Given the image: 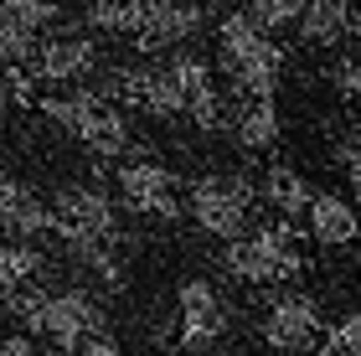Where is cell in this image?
<instances>
[{
  "instance_id": "22",
  "label": "cell",
  "mask_w": 361,
  "mask_h": 356,
  "mask_svg": "<svg viewBox=\"0 0 361 356\" xmlns=\"http://www.w3.org/2000/svg\"><path fill=\"white\" fill-rule=\"evenodd\" d=\"M37 31H26L21 21H11L6 11H0V68H26L31 57H37Z\"/></svg>"
},
{
  "instance_id": "17",
  "label": "cell",
  "mask_w": 361,
  "mask_h": 356,
  "mask_svg": "<svg viewBox=\"0 0 361 356\" xmlns=\"http://www.w3.org/2000/svg\"><path fill=\"white\" fill-rule=\"evenodd\" d=\"M42 248L37 243H0V289L6 295H21V289L37 284V274H42Z\"/></svg>"
},
{
  "instance_id": "29",
  "label": "cell",
  "mask_w": 361,
  "mask_h": 356,
  "mask_svg": "<svg viewBox=\"0 0 361 356\" xmlns=\"http://www.w3.org/2000/svg\"><path fill=\"white\" fill-rule=\"evenodd\" d=\"M351 42H356V52H361V11H351Z\"/></svg>"
},
{
  "instance_id": "10",
  "label": "cell",
  "mask_w": 361,
  "mask_h": 356,
  "mask_svg": "<svg viewBox=\"0 0 361 356\" xmlns=\"http://www.w3.org/2000/svg\"><path fill=\"white\" fill-rule=\"evenodd\" d=\"M202 26H207V6H191V0H145V26H140L135 47L140 52L186 47Z\"/></svg>"
},
{
  "instance_id": "25",
  "label": "cell",
  "mask_w": 361,
  "mask_h": 356,
  "mask_svg": "<svg viewBox=\"0 0 361 356\" xmlns=\"http://www.w3.org/2000/svg\"><path fill=\"white\" fill-rule=\"evenodd\" d=\"M21 197H26V186L16 181V176L6 171V160H0V228H6V217L21 207Z\"/></svg>"
},
{
  "instance_id": "4",
  "label": "cell",
  "mask_w": 361,
  "mask_h": 356,
  "mask_svg": "<svg viewBox=\"0 0 361 356\" xmlns=\"http://www.w3.org/2000/svg\"><path fill=\"white\" fill-rule=\"evenodd\" d=\"M186 212L196 217L202 233L222 238V243H238L248 233V217H253V186L243 176H196Z\"/></svg>"
},
{
  "instance_id": "26",
  "label": "cell",
  "mask_w": 361,
  "mask_h": 356,
  "mask_svg": "<svg viewBox=\"0 0 361 356\" xmlns=\"http://www.w3.org/2000/svg\"><path fill=\"white\" fill-rule=\"evenodd\" d=\"M336 88L346 93L351 104H361V57H346V62L336 68Z\"/></svg>"
},
{
  "instance_id": "24",
  "label": "cell",
  "mask_w": 361,
  "mask_h": 356,
  "mask_svg": "<svg viewBox=\"0 0 361 356\" xmlns=\"http://www.w3.org/2000/svg\"><path fill=\"white\" fill-rule=\"evenodd\" d=\"M0 11H6L11 21H21L26 31H37V37H42L47 26H57V21H62V6H52V0H6Z\"/></svg>"
},
{
  "instance_id": "1",
  "label": "cell",
  "mask_w": 361,
  "mask_h": 356,
  "mask_svg": "<svg viewBox=\"0 0 361 356\" xmlns=\"http://www.w3.org/2000/svg\"><path fill=\"white\" fill-rule=\"evenodd\" d=\"M217 62L243 99H274L284 78V47L264 37L248 21V11H227L217 21Z\"/></svg>"
},
{
  "instance_id": "8",
  "label": "cell",
  "mask_w": 361,
  "mask_h": 356,
  "mask_svg": "<svg viewBox=\"0 0 361 356\" xmlns=\"http://www.w3.org/2000/svg\"><path fill=\"white\" fill-rule=\"evenodd\" d=\"M52 217L62 222V228H78V233H93V238H109V243L119 238V207H114V197L104 186H93V181L57 186Z\"/></svg>"
},
{
  "instance_id": "28",
  "label": "cell",
  "mask_w": 361,
  "mask_h": 356,
  "mask_svg": "<svg viewBox=\"0 0 361 356\" xmlns=\"http://www.w3.org/2000/svg\"><path fill=\"white\" fill-rule=\"evenodd\" d=\"M78 356H124V351H119V341H114L109 331H98V336H88V341L78 346Z\"/></svg>"
},
{
  "instance_id": "30",
  "label": "cell",
  "mask_w": 361,
  "mask_h": 356,
  "mask_svg": "<svg viewBox=\"0 0 361 356\" xmlns=\"http://www.w3.org/2000/svg\"><path fill=\"white\" fill-rule=\"evenodd\" d=\"M11 109V88H6V78H0V114Z\"/></svg>"
},
{
  "instance_id": "18",
  "label": "cell",
  "mask_w": 361,
  "mask_h": 356,
  "mask_svg": "<svg viewBox=\"0 0 361 356\" xmlns=\"http://www.w3.org/2000/svg\"><path fill=\"white\" fill-rule=\"evenodd\" d=\"M52 222H57V217H52V207L26 191L21 207H16V212L6 217V243H37V238L52 233Z\"/></svg>"
},
{
  "instance_id": "2",
  "label": "cell",
  "mask_w": 361,
  "mask_h": 356,
  "mask_svg": "<svg viewBox=\"0 0 361 356\" xmlns=\"http://www.w3.org/2000/svg\"><path fill=\"white\" fill-rule=\"evenodd\" d=\"M37 109L52 124H62L73 140H83L98 160H119L129 150V119L104 99V88H78V93H57V99H37Z\"/></svg>"
},
{
  "instance_id": "11",
  "label": "cell",
  "mask_w": 361,
  "mask_h": 356,
  "mask_svg": "<svg viewBox=\"0 0 361 356\" xmlns=\"http://www.w3.org/2000/svg\"><path fill=\"white\" fill-rule=\"evenodd\" d=\"M98 68V42L93 37H47L31 57V78L37 83H83Z\"/></svg>"
},
{
  "instance_id": "15",
  "label": "cell",
  "mask_w": 361,
  "mask_h": 356,
  "mask_svg": "<svg viewBox=\"0 0 361 356\" xmlns=\"http://www.w3.org/2000/svg\"><path fill=\"white\" fill-rule=\"evenodd\" d=\"M264 197H269V207L279 212V222H289V217H305V212H310L315 191H310V181H305L300 171L274 166V171L264 176Z\"/></svg>"
},
{
  "instance_id": "6",
  "label": "cell",
  "mask_w": 361,
  "mask_h": 356,
  "mask_svg": "<svg viewBox=\"0 0 361 356\" xmlns=\"http://www.w3.org/2000/svg\"><path fill=\"white\" fill-rule=\"evenodd\" d=\"M320 331H325V320H320L315 295H284V300H274L269 315H264V341H269L274 356L315 351L320 346Z\"/></svg>"
},
{
  "instance_id": "12",
  "label": "cell",
  "mask_w": 361,
  "mask_h": 356,
  "mask_svg": "<svg viewBox=\"0 0 361 356\" xmlns=\"http://www.w3.org/2000/svg\"><path fill=\"white\" fill-rule=\"evenodd\" d=\"M310 238L325 243V248H346V243H356L361 233V217L356 207L346 197H336V191H315V202H310Z\"/></svg>"
},
{
  "instance_id": "31",
  "label": "cell",
  "mask_w": 361,
  "mask_h": 356,
  "mask_svg": "<svg viewBox=\"0 0 361 356\" xmlns=\"http://www.w3.org/2000/svg\"><path fill=\"white\" fill-rule=\"evenodd\" d=\"M11 305H16V295H6V289H0V315H11Z\"/></svg>"
},
{
  "instance_id": "5",
  "label": "cell",
  "mask_w": 361,
  "mask_h": 356,
  "mask_svg": "<svg viewBox=\"0 0 361 356\" xmlns=\"http://www.w3.org/2000/svg\"><path fill=\"white\" fill-rule=\"evenodd\" d=\"M104 331V305L93 300V289H52L47 295V320H42V341H52L62 356L78 351L88 336Z\"/></svg>"
},
{
  "instance_id": "19",
  "label": "cell",
  "mask_w": 361,
  "mask_h": 356,
  "mask_svg": "<svg viewBox=\"0 0 361 356\" xmlns=\"http://www.w3.org/2000/svg\"><path fill=\"white\" fill-rule=\"evenodd\" d=\"M140 109L155 119H180L186 114V99H180V88L171 83L166 68H150V78H145V93H140Z\"/></svg>"
},
{
  "instance_id": "9",
  "label": "cell",
  "mask_w": 361,
  "mask_h": 356,
  "mask_svg": "<svg viewBox=\"0 0 361 356\" xmlns=\"http://www.w3.org/2000/svg\"><path fill=\"white\" fill-rule=\"evenodd\" d=\"M180 346L186 351H212L227 336V305L207 279H186L180 284Z\"/></svg>"
},
{
  "instance_id": "21",
  "label": "cell",
  "mask_w": 361,
  "mask_h": 356,
  "mask_svg": "<svg viewBox=\"0 0 361 356\" xmlns=\"http://www.w3.org/2000/svg\"><path fill=\"white\" fill-rule=\"evenodd\" d=\"M248 11V21L264 31V37H274V31H289V26H300V16H305V0H253V6H243Z\"/></svg>"
},
{
  "instance_id": "13",
  "label": "cell",
  "mask_w": 361,
  "mask_h": 356,
  "mask_svg": "<svg viewBox=\"0 0 361 356\" xmlns=\"http://www.w3.org/2000/svg\"><path fill=\"white\" fill-rule=\"evenodd\" d=\"M351 11L346 0H305V16H300V42L310 47H336L351 37Z\"/></svg>"
},
{
  "instance_id": "14",
  "label": "cell",
  "mask_w": 361,
  "mask_h": 356,
  "mask_svg": "<svg viewBox=\"0 0 361 356\" xmlns=\"http://www.w3.org/2000/svg\"><path fill=\"white\" fill-rule=\"evenodd\" d=\"M233 124V135L243 150H269V145L279 140V129H284V119H279V104L274 99H243L238 114L227 119Z\"/></svg>"
},
{
  "instance_id": "7",
  "label": "cell",
  "mask_w": 361,
  "mask_h": 356,
  "mask_svg": "<svg viewBox=\"0 0 361 356\" xmlns=\"http://www.w3.org/2000/svg\"><path fill=\"white\" fill-rule=\"evenodd\" d=\"M119 202L140 217L155 222H176L180 217V197H176V176L160 160H129L119 166Z\"/></svg>"
},
{
  "instance_id": "3",
  "label": "cell",
  "mask_w": 361,
  "mask_h": 356,
  "mask_svg": "<svg viewBox=\"0 0 361 356\" xmlns=\"http://www.w3.org/2000/svg\"><path fill=\"white\" fill-rule=\"evenodd\" d=\"M222 269L243 284H274L294 279L305 269V258L294 253V222H264V228L243 233L238 243L222 248Z\"/></svg>"
},
{
  "instance_id": "23",
  "label": "cell",
  "mask_w": 361,
  "mask_h": 356,
  "mask_svg": "<svg viewBox=\"0 0 361 356\" xmlns=\"http://www.w3.org/2000/svg\"><path fill=\"white\" fill-rule=\"evenodd\" d=\"M315 356H361V310L336 320V326L325 331V341L315 346Z\"/></svg>"
},
{
  "instance_id": "16",
  "label": "cell",
  "mask_w": 361,
  "mask_h": 356,
  "mask_svg": "<svg viewBox=\"0 0 361 356\" xmlns=\"http://www.w3.org/2000/svg\"><path fill=\"white\" fill-rule=\"evenodd\" d=\"M88 31H104V37H140L145 26V0H93L83 6Z\"/></svg>"
},
{
  "instance_id": "20",
  "label": "cell",
  "mask_w": 361,
  "mask_h": 356,
  "mask_svg": "<svg viewBox=\"0 0 361 356\" xmlns=\"http://www.w3.org/2000/svg\"><path fill=\"white\" fill-rule=\"evenodd\" d=\"M160 68L171 73V83L180 88V99H196V93H207V88H217L212 83V62L207 57H196V52H171Z\"/></svg>"
},
{
  "instance_id": "27",
  "label": "cell",
  "mask_w": 361,
  "mask_h": 356,
  "mask_svg": "<svg viewBox=\"0 0 361 356\" xmlns=\"http://www.w3.org/2000/svg\"><path fill=\"white\" fill-rule=\"evenodd\" d=\"M341 166H346V181H351V191L361 197V135H351L346 145H341Z\"/></svg>"
}]
</instances>
